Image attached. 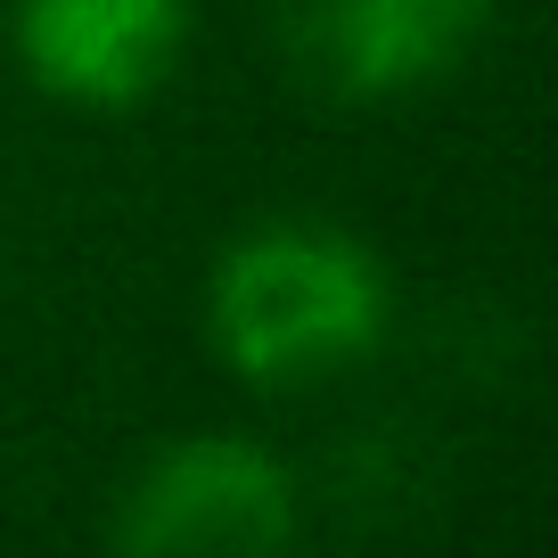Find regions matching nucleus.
I'll use <instances>...</instances> for the list:
<instances>
[{"label":"nucleus","mask_w":558,"mask_h":558,"mask_svg":"<svg viewBox=\"0 0 558 558\" xmlns=\"http://www.w3.org/2000/svg\"><path fill=\"white\" fill-rule=\"evenodd\" d=\"M386 271L337 222H263L230 239L214 263V345L255 386H313L378 353L386 337Z\"/></svg>","instance_id":"nucleus-1"},{"label":"nucleus","mask_w":558,"mask_h":558,"mask_svg":"<svg viewBox=\"0 0 558 558\" xmlns=\"http://www.w3.org/2000/svg\"><path fill=\"white\" fill-rule=\"evenodd\" d=\"M296 476L246 436H181L132 476L116 558H288Z\"/></svg>","instance_id":"nucleus-2"},{"label":"nucleus","mask_w":558,"mask_h":558,"mask_svg":"<svg viewBox=\"0 0 558 558\" xmlns=\"http://www.w3.org/2000/svg\"><path fill=\"white\" fill-rule=\"evenodd\" d=\"M493 0H296L288 34L329 99H402L476 50Z\"/></svg>","instance_id":"nucleus-3"},{"label":"nucleus","mask_w":558,"mask_h":558,"mask_svg":"<svg viewBox=\"0 0 558 558\" xmlns=\"http://www.w3.org/2000/svg\"><path fill=\"white\" fill-rule=\"evenodd\" d=\"M190 0H17V58L74 107H132L173 74Z\"/></svg>","instance_id":"nucleus-4"}]
</instances>
